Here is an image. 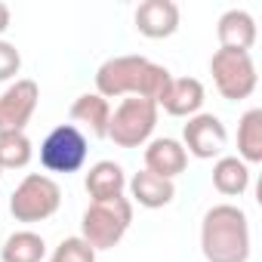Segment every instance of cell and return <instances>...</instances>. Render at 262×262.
I'll return each instance as SVG.
<instances>
[{
	"instance_id": "cell-15",
	"label": "cell",
	"mask_w": 262,
	"mask_h": 262,
	"mask_svg": "<svg viewBox=\"0 0 262 262\" xmlns=\"http://www.w3.org/2000/svg\"><path fill=\"white\" fill-rule=\"evenodd\" d=\"M126 188H129V201L145 207V210H161L176 198V185L170 179H161V176L148 173V170L133 173V179L126 182Z\"/></svg>"
},
{
	"instance_id": "cell-4",
	"label": "cell",
	"mask_w": 262,
	"mask_h": 262,
	"mask_svg": "<svg viewBox=\"0 0 262 262\" xmlns=\"http://www.w3.org/2000/svg\"><path fill=\"white\" fill-rule=\"evenodd\" d=\"M158 126V102L126 96L108 120V139L117 148H139L151 142V133Z\"/></svg>"
},
{
	"instance_id": "cell-22",
	"label": "cell",
	"mask_w": 262,
	"mask_h": 262,
	"mask_svg": "<svg viewBox=\"0 0 262 262\" xmlns=\"http://www.w3.org/2000/svg\"><path fill=\"white\" fill-rule=\"evenodd\" d=\"M19 71H22V53L16 50V43L0 40V83L13 80Z\"/></svg>"
},
{
	"instance_id": "cell-17",
	"label": "cell",
	"mask_w": 262,
	"mask_h": 262,
	"mask_svg": "<svg viewBox=\"0 0 262 262\" xmlns=\"http://www.w3.org/2000/svg\"><path fill=\"white\" fill-rule=\"evenodd\" d=\"M213 188L225 198H241L250 188V167L234 158V155H222L213 164Z\"/></svg>"
},
{
	"instance_id": "cell-10",
	"label": "cell",
	"mask_w": 262,
	"mask_h": 262,
	"mask_svg": "<svg viewBox=\"0 0 262 262\" xmlns=\"http://www.w3.org/2000/svg\"><path fill=\"white\" fill-rule=\"evenodd\" d=\"M136 31L148 40H164L179 31V7L173 0H145L136 7Z\"/></svg>"
},
{
	"instance_id": "cell-2",
	"label": "cell",
	"mask_w": 262,
	"mask_h": 262,
	"mask_svg": "<svg viewBox=\"0 0 262 262\" xmlns=\"http://www.w3.org/2000/svg\"><path fill=\"white\" fill-rule=\"evenodd\" d=\"M201 253L207 262L250 259V219L237 204H216L201 222Z\"/></svg>"
},
{
	"instance_id": "cell-11",
	"label": "cell",
	"mask_w": 262,
	"mask_h": 262,
	"mask_svg": "<svg viewBox=\"0 0 262 262\" xmlns=\"http://www.w3.org/2000/svg\"><path fill=\"white\" fill-rule=\"evenodd\" d=\"M204 83L198 77H173L158 102V108H164L167 114L173 117H194L201 114V105H204Z\"/></svg>"
},
{
	"instance_id": "cell-6",
	"label": "cell",
	"mask_w": 262,
	"mask_h": 262,
	"mask_svg": "<svg viewBox=\"0 0 262 262\" xmlns=\"http://www.w3.org/2000/svg\"><path fill=\"white\" fill-rule=\"evenodd\" d=\"M210 74H213L216 90L228 102L250 99L256 93V83H259L253 56L250 53H241V50H222L219 47L213 53V59H210Z\"/></svg>"
},
{
	"instance_id": "cell-9",
	"label": "cell",
	"mask_w": 262,
	"mask_h": 262,
	"mask_svg": "<svg viewBox=\"0 0 262 262\" xmlns=\"http://www.w3.org/2000/svg\"><path fill=\"white\" fill-rule=\"evenodd\" d=\"M228 145V133H225V123L216 114H194L188 117V123L182 126V148L185 155L198 158V161H213L222 158Z\"/></svg>"
},
{
	"instance_id": "cell-5",
	"label": "cell",
	"mask_w": 262,
	"mask_h": 262,
	"mask_svg": "<svg viewBox=\"0 0 262 262\" xmlns=\"http://www.w3.org/2000/svg\"><path fill=\"white\" fill-rule=\"evenodd\" d=\"M62 204V188L53 176L28 173L10 194V213L16 222H43Z\"/></svg>"
},
{
	"instance_id": "cell-8",
	"label": "cell",
	"mask_w": 262,
	"mask_h": 262,
	"mask_svg": "<svg viewBox=\"0 0 262 262\" xmlns=\"http://www.w3.org/2000/svg\"><path fill=\"white\" fill-rule=\"evenodd\" d=\"M40 86L31 77H16L0 93V133H25L28 120L37 111Z\"/></svg>"
},
{
	"instance_id": "cell-20",
	"label": "cell",
	"mask_w": 262,
	"mask_h": 262,
	"mask_svg": "<svg viewBox=\"0 0 262 262\" xmlns=\"http://www.w3.org/2000/svg\"><path fill=\"white\" fill-rule=\"evenodd\" d=\"M34 158V145L25 133H0V170H22Z\"/></svg>"
},
{
	"instance_id": "cell-1",
	"label": "cell",
	"mask_w": 262,
	"mask_h": 262,
	"mask_svg": "<svg viewBox=\"0 0 262 262\" xmlns=\"http://www.w3.org/2000/svg\"><path fill=\"white\" fill-rule=\"evenodd\" d=\"M173 80V74L145 59V56H114L105 59L96 71V93L102 99H126V96H139V99H151L161 102L167 83Z\"/></svg>"
},
{
	"instance_id": "cell-19",
	"label": "cell",
	"mask_w": 262,
	"mask_h": 262,
	"mask_svg": "<svg viewBox=\"0 0 262 262\" xmlns=\"http://www.w3.org/2000/svg\"><path fill=\"white\" fill-rule=\"evenodd\" d=\"M47 256V241L37 234V231H13L4 247H0V259L4 262H43Z\"/></svg>"
},
{
	"instance_id": "cell-7",
	"label": "cell",
	"mask_w": 262,
	"mask_h": 262,
	"mask_svg": "<svg viewBox=\"0 0 262 262\" xmlns=\"http://www.w3.org/2000/svg\"><path fill=\"white\" fill-rule=\"evenodd\" d=\"M40 164L47 173H77L86 164V133L74 123H59L40 142Z\"/></svg>"
},
{
	"instance_id": "cell-12",
	"label": "cell",
	"mask_w": 262,
	"mask_h": 262,
	"mask_svg": "<svg viewBox=\"0 0 262 262\" xmlns=\"http://www.w3.org/2000/svg\"><path fill=\"white\" fill-rule=\"evenodd\" d=\"M185 167H188V155H185L179 139L164 136V139H151L148 142V148H145V170L148 173L173 182L179 173H185Z\"/></svg>"
},
{
	"instance_id": "cell-23",
	"label": "cell",
	"mask_w": 262,
	"mask_h": 262,
	"mask_svg": "<svg viewBox=\"0 0 262 262\" xmlns=\"http://www.w3.org/2000/svg\"><path fill=\"white\" fill-rule=\"evenodd\" d=\"M7 28H10V7L0 4V34H4Z\"/></svg>"
},
{
	"instance_id": "cell-16",
	"label": "cell",
	"mask_w": 262,
	"mask_h": 262,
	"mask_svg": "<svg viewBox=\"0 0 262 262\" xmlns=\"http://www.w3.org/2000/svg\"><path fill=\"white\" fill-rule=\"evenodd\" d=\"M83 188L93 201H111V198H120L123 188H126V173L120 164L114 161H99L86 170V179H83Z\"/></svg>"
},
{
	"instance_id": "cell-13",
	"label": "cell",
	"mask_w": 262,
	"mask_h": 262,
	"mask_svg": "<svg viewBox=\"0 0 262 262\" xmlns=\"http://www.w3.org/2000/svg\"><path fill=\"white\" fill-rule=\"evenodd\" d=\"M71 120L74 126L86 129L90 136L96 139H108V120H111V105L108 99H102L99 93H80L74 102H71Z\"/></svg>"
},
{
	"instance_id": "cell-21",
	"label": "cell",
	"mask_w": 262,
	"mask_h": 262,
	"mask_svg": "<svg viewBox=\"0 0 262 262\" xmlns=\"http://www.w3.org/2000/svg\"><path fill=\"white\" fill-rule=\"evenodd\" d=\"M50 262H96V250H93L80 234H77V237H65V241L53 250Z\"/></svg>"
},
{
	"instance_id": "cell-3",
	"label": "cell",
	"mask_w": 262,
	"mask_h": 262,
	"mask_svg": "<svg viewBox=\"0 0 262 262\" xmlns=\"http://www.w3.org/2000/svg\"><path fill=\"white\" fill-rule=\"evenodd\" d=\"M133 225V201L129 198H111V201H90L80 219V237L99 253L111 250L123 241V234Z\"/></svg>"
},
{
	"instance_id": "cell-18",
	"label": "cell",
	"mask_w": 262,
	"mask_h": 262,
	"mask_svg": "<svg viewBox=\"0 0 262 262\" xmlns=\"http://www.w3.org/2000/svg\"><path fill=\"white\" fill-rule=\"evenodd\" d=\"M237 158L250 164H262V108L244 111L237 123Z\"/></svg>"
},
{
	"instance_id": "cell-24",
	"label": "cell",
	"mask_w": 262,
	"mask_h": 262,
	"mask_svg": "<svg viewBox=\"0 0 262 262\" xmlns=\"http://www.w3.org/2000/svg\"><path fill=\"white\" fill-rule=\"evenodd\" d=\"M0 176H4V170H0Z\"/></svg>"
},
{
	"instance_id": "cell-14",
	"label": "cell",
	"mask_w": 262,
	"mask_h": 262,
	"mask_svg": "<svg viewBox=\"0 0 262 262\" xmlns=\"http://www.w3.org/2000/svg\"><path fill=\"white\" fill-rule=\"evenodd\" d=\"M216 37L222 50H241L250 53L256 43V19L247 10H228L216 22Z\"/></svg>"
}]
</instances>
